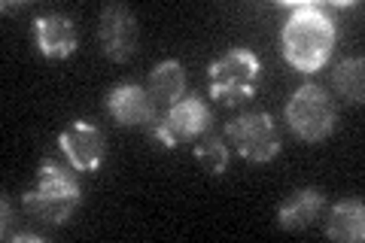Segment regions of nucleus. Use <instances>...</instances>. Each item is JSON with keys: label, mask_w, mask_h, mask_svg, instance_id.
<instances>
[{"label": "nucleus", "mask_w": 365, "mask_h": 243, "mask_svg": "<svg viewBox=\"0 0 365 243\" xmlns=\"http://www.w3.org/2000/svg\"><path fill=\"white\" fill-rule=\"evenodd\" d=\"M98 33H101L104 55L110 58V61H116V64L131 61L134 52H137V43H140V28H137V19H134L131 9L122 6V4L104 6Z\"/></svg>", "instance_id": "7"}, {"label": "nucleus", "mask_w": 365, "mask_h": 243, "mask_svg": "<svg viewBox=\"0 0 365 243\" xmlns=\"http://www.w3.org/2000/svg\"><path fill=\"white\" fill-rule=\"evenodd\" d=\"M58 146L76 170H98L104 161V131L91 122H73L58 134Z\"/></svg>", "instance_id": "8"}, {"label": "nucleus", "mask_w": 365, "mask_h": 243, "mask_svg": "<svg viewBox=\"0 0 365 243\" xmlns=\"http://www.w3.org/2000/svg\"><path fill=\"white\" fill-rule=\"evenodd\" d=\"M79 207V186L67 170H61L52 158L40 165L37 186L25 192V210L49 225H64Z\"/></svg>", "instance_id": "2"}, {"label": "nucleus", "mask_w": 365, "mask_h": 243, "mask_svg": "<svg viewBox=\"0 0 365 243\" xmlns=\"http://www.w3.org/2000/svg\"><path fill=\"white\" fill-rule=\"evenodd\" d=\"M335 119H338V110L332 98L314 83L302 86L287 103V125L295 137H302L307 143L326 140L335 131Z\"/></svg>", "instance_id": "4"}, {"label": "nucleus", "mask_w": 365, "mask_h": 243, "mask_svg": "<svg viewBox=\"0 0 365 243\" xmlns=\"http://www.w3.org/2000/svg\"><path fill=\"white\" fill-rule=\"evenodd\" d=\"M326 210V198L317 189H299L277 207V225L287 231H304L311 228Z\"/></svg>", "instance_id": "11"}, {"label": "nucleus", "mask_w": 365, "mask_h": 243, "mask_svg": "<svg viewBox=\"0 0 365 243\" xmlns=\"http://www.w3.org/2000/svg\"><path fill=\"white\" fill-rule=\"evenodd\" d=\"M365 61L362 58H347V61H341L332 73V88L338 91V98H344L347 103H359L365 100Z\"/></svg>", "instance_id": "14"}, {"label": "nucleus", "mask_w": 365, "mask_h": 243, "mask_svg": "<svg viewBox=\"0 0 365 243\" xmlns=\"http://www.w3.org/2000/svg\"><path fill=\"white\" fill-rule=\"evenodd\" d=\"M182 88H186V71L180 61H165L150 73V95L155 103L174 107L177 100H182Z\"/></svg>", "instance_id": "13"}, {"label": "nucleus", "mask_w": 365, "mask_h": 243, "mask_svg": "<svg viewBox=\"0 0 365 243\" xmlns=\"http://www.w3.org/2000/svg\"><path fill=\"white\" fill-rule=\"evenodd\" d=\"M195 158L207 167V173L220 177V173L228 167V146L220 140V137H207V140H201L195 146Z\"/></svg>", "instance_id": "15"}, {"label": "nucleus", "mask_w": 365, "mask_h": 243, "mask_svg": "<svg viewBox=\"0 0 365 243\" xmlns=\"http://www.w3.org/2000/svg\"><path fill=\"white\" fill-rule=\"evenodd\" d=\"M107 110L122 128H143L155 119V100L146 88L125 83L107 95Z\"/></svg>", "instance_id": "9"}, {"label": "nucleus", "mask_w": 365, "mask_h": 243, "mask_svg": "<svg viewBox=\"0 0 365 243\" xmlns=\"http://www.w3.org/2000/svg\"><path fill=\"white\" fill-rule=\"evenodd\" d=\"M335 21L319 6H299L283 25L280 49L283 58L304 73H317L335 52Z\"/></svg>", "instance_id": "1"}, {"label": "nucleus", "mask_w": 365, "mask_h": 243, "mask_svg": "<svg viewBox=\"0 0 365 243\" xmlns=\"http://www.w3.org/2000/svg\"><path fill=\"white\" fill-rule=\"evenodd\" d=\"M326 237L338 243H359L365 240V207L362 201H341L329 210Z\"/></svg>", "instance_id": "12"}, {"label": "nucleus", "mask_w": 365, "mask_h": 243, "mask_svg": "<svg viewBox=\"0 0 365 243\" xmlns=\"http://www.w3.org/2000/svg\"><path fill=\"white\" fill-rule=\"evenodd\" d=\"M34 40H37L40 55L46 58H71L79 43L76 25L61 13H49L34 21Z\"/></svg>", "instance_id": "10"}, {"label": "nucleus", "mask_w": 365, "mask_h": 243, "mask_svg": "<svg viewBox=\"0 0 365 243\" xmlns=\"http://www.w3.org/2000/svg\"><path fill=\"white\" fill-rule=\"evenodd\" d=\"M228 140L237 149V155L247 158V161H271L277 158L280 152V134H277V125L268 113H244L237 119L228 122Z\"/></svg>", "instance_id": "5"}, {"label": "nucleus", "mask_w": 365, "mask_h": 243, "mask_svg": "<svg viewBox=\"0 0 365 243\" xmlns=\"http://www.w3.org/2000/svg\"><path fill=\"white\" fill-rule=\"evenodd\" d=\"M213 125V115L207 110V103L201 98H182L174 107H168V115L155 125V140H162V146L174 149L182 140H195V137L207 134Z\"/></svg>", "instance_id": "6"}, {"label": "nucleus", "mask_w": 365, "mask_h": 243, "mask_svg": "<svg viewBox=\"0 0 365 243\" xmlns=\"http://www.w3.org/2000/svg\"><path fill=\"white\" fill-rule=\"evenodd\" d=\"M210 98L228 107H241L259 91L262 83V61L250 49H228L220 61L210 64Z\"/></svg>", "instance_id": "3"}]
</instances>
